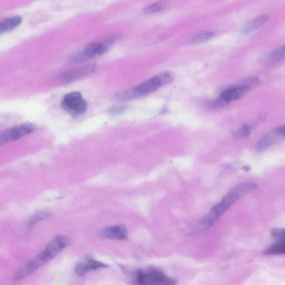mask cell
Segmentation results:
<instances>
[{
  "label": "cell",
  "instance_id": "cell-2",
  "mask_svg": "<svg viewBox=\"0 0 285 285\" xmlns=\"http://www.w3.org/2000/svg\"><path fill=\"white\" fill-rule=\"evenodd\" d=\"M172 78V75L170 72L160 74L132 89L120 92L117 96L118 99L126 100L148 95L170 82Z\"/></svg>",
  "mask_w": 285,
  "mask_h": 285
},
{
  "label": "cell",
  "instance_id": "cell-6",
  "mask_svg": "<svg viewBox=\"0 0 285 285\" xmlns=\"http://www.w3.org/2000/svg\"><path fill=\"white\" fill-rule=\"evenodd\" d=\"M61 105L64 110L72 116H80L86 112L88 104L80 92H71L62 100Z\"/></svg>",
  "mask_w": 285,
  "mask_h": 285
},
{
  "label": "cell",
  "instance_id": "cell-13",
  "mask_svg": "<svg viewBox=\"0 0 285 285\" xmlns=\"http://www.w3.org/2000/svg\"><path fill=\"white\" fill-rule=\"evenodd\" d=\"M269 17L266 14L260 16L252 20L246 24L242 28V33L244 35H247L249 33L256 30L261 27L268 20Z\"/></svg>",
  "mask_w": 285,
  "mask_h": 285
},
{
  "label": "cell",
  "instance_id": "cell-10",
  "mask_svg": "<svg viewBox=\"0 0 285 285\" xmlns=\"http://www.w3.org/2000/svg\"><path fill=\"white\" fill-rule=\"evenodd\" d=\"M95 64H90L81 68H75L62 74L60 78L62 82H72L78 78L90 74L95 70Z\"/></svg>",
  "mask_w": 285,
  "mask_h": 285
},
{
  "label": "cell",
  "instance_id": "cell-23",
  "mask_svg": "<svg viewBox=\"0 0 285 285\" xmlns=\"http://www.w3.org/2000/svg\"><path fill=\"white\" fill-rule=\"evenodd\" d=\"M276 130L280 135H281L283 137L285 136V126L280 127Z\"/></svg>",
  "mask_w": 285,
  "mask_h": 285
},
{
  "label": "cell",
  "instance_id": "cell-19",
  "mask_svg": "<svg viewBox=\"0 0 285 285\" xmlns=\"http://www.w3.org/2000/svg\"><path fill=\"white\" fill-rule=\"evenodd\" d=\"M214 35V33L213 32H206L200 33L194 37L192 40L190 41V44L192 45H196V44L202 43L209 40Z\"/></svg>",
  "mask_w": 285,
  "mask_h": 285
},
{
  "label": "cell",
  "instance_id": "cell-17",
  "mask_svg": "<svg viewBox=\"0 0 285 285\" xmlns=\"http://www.w3.org/2000/svg\"><path fill=\"white\" fill-rule=\"evenodd\" d=\"M168 0H160V1L144 8V12L146 14H150L164 10L168 6Z\"/></svg>",
  "mask_w": 285,
  "mask_h": 285
},
{
  "label": "cell",
  "instance_id": "cell-11",
  "mask_svg": "<svg viewBox=\"0 0 285 285\" xmlns=\"http://www.w3.org/2000/svg\"><path fill=\"white\" fill-rule=\"evenodd\" d=\"M102 238L116 240H126L128 238L127 230L122 225L108 228L100 232Z\"/></svg>",
  "mask_w": 285,
  "mask_h": 285
},
{
  "label": "cell",
  "instance_id": "cell-15",
  "mask_svg": "<svg viewBox=\"0 0 285 285\" xmlns=\"http://www.w3.org/2000/svg\"><path fill=\"white\" fill-rule=\"evenodd\" d=\"M285 58V46L279 48L269 53L264 58V61L268 63H275Z\"/></svg>",
  "mask_w": 285,
  "mask_h": 285
},
{
  "label": "cell",
  "instance_id": "cell-3",
  "mask_svg": "<svg viewBox=\"0 0 285 285\" xmlns=\"http://www.w3.org/2000/svg\"><path fill=\"white\" fill-rule=\"evenodd\" d=\"M260 82L259 78L257 77L250 78L238 86L229 88L224 91L218 99L214 102V106H222L232 102L240 100L254 88L257 86Z\"/></svg>",
  "mask_w": 285,
  "mask_h": 285
},
{
  "label": "cell",
  "instance_id": "cell-16",
  "mask_svg": "<svg viewBox=\"0 0 285 285\" xmlns=\"http://www.w3.org/2000/svg\"><path fill=\"white\" fill-rule=\"evenodd\" d=\"M52 213L50 210H42L41 211H38L36 214H34L32 217L28 220V227L29 228H31L39 221L42 220L44 219L50 217Z\"/></svg>",
  "mask_w": 285,
  "mask_h": 285
},
{
  "label": "cell",
  "instance_id": "cell-18",
  "mask_svg": "<svg viewBox=\"0 0 285 285\" xmlns=\"http://www.w3.org/2000/svg\"><path fill=\"white\" fill-rule=\"evenodd\" d=\"M265 254L268 255H276L285 254V243L277 242L270 246L266 250Z\"/></svg>",
  "mask_w": 285,
  "mask_h": 285
},
{
  "label": "cell",
  "instance_id": "cell-21",
  "mask_svg": "<svg viewBox=\"0 0 285 285\" xmlns=\"http://www.w3.org/2000/svg\"><path fill=\"white\" fill-rule=\"evenodd\" d=\"M126 110V107L125 106H116L110 108L108 110V113L112 116H116L122 114Z\"/></svg>",
  "mask_w": 285,
  "mask_h": 285
},
{
  "label": "cell",
  "instance_id": "cell-5",
  "mask_svg": "<svg viewBox=\"0 0 285 285\" xmlns=\"http://www.w3.org/2000/svg\"><path fill=\"white\" fill-rule=\"evenodd\" d=\"M120 35L111 36L105 40L90 44L83 51L76 54V58L78 62L89 58L100 56L108 50L113 43L121 38Z\"/></svg>",
  "mask_w": 285,
  "mask_h": 285
},
{
  "label": "cell",
  "instance_id": "cell-7",
  "mask_svg": "<svg viewBox=\"0 0 285 285\" xmlns=\"http://www.w3.org/2000/svg\"><path fill=\"white\" fill-rule=\"evenodd\" d=\"M70 244V240L62 235L56 236L45 250L36 258L42 265L55 258Z\"/></svg>",
  "mask_w": 285,
  "mask_h": 285
},
{
  "label": "cell",
  "instance_id": "cell-22",
  "mask_svg": "<svg viewBox=\"0 0 285 285\" xmlns=\"http://www.w3.org/2000/svg\"><path fill=\"white\" fill-rule=\"evenodd\" d=\"M250 134V128L248 124H245L238 130L234 132V136L238 137L248 136Z\"/></svg>",
  "mask_w": 285,
  "mask_h": 285
},
{
  "label": "cell",
  "instance_id": "cell-9",
  "mask_svg": "<svg viewBox=\"0 0 285 285\" xmlns=\"http://www.w3.org/2000/svg\"><path fill=\"white\" fill-rule=\"evenodd\" d=\"M108 267L107 264L97 261L92 258L88 257L82 260L76 265L75 272L77 276L82 277L88 272Z\"/></svg>",
  "mask_w": 285,
  "mask_h": 285
},
{
  "label": "cell",
  "instance_id": "cell-4",
  "mask_svg": "<svg viewBox=\"0 0 285 285\" xmlns=\"http://www.w3.org/2000/svg\"><path fill=\"white\" fill-rule=\"evenodd\" d=\"M134 284L139 285L174 284L175 282L163 272L158 270L150 269L136 272L134 276Z\"/></svg>",
  "mask_w": 285,
  "mask_h": 285
},
{
  "label": "cell",
  "instance_id": "cell-12",
  "mask_svg": "<svg viewBox=\"0 0 285 285\" xmlns=\"http://www.w3.org/2000/svg\"><path fill=\"white\" fill-rule=\"evenodd\" d=\"M283 137L280 135L276 130L268 132V134L264 136L258 142L257 144V150L258 151H263L269 148L270 146L276 144Z\"/></svg>",
  "mask_w": 285,
  "mask_h": 285
},
{
  "label": "cell",
  "instance_id": "cell-14",
  "mask_svg": "<svg viewBox=\"0 0 285 285\" xmlns=\"http://www.w3.org/2000/svg\"><path fill=\"white\" fill-rule=\"evenodd\" d=\"M22 19L19 16L10 18L4 20L0 23V32L1 33L10 32L20 26Z\"/></svg>",
  "mask_w": 285,
  "mask_h": 285
},
{
  "label": "cell",
  "instance_id": "cell-20",
  "mask_svg": "<svg viewBox=\"0 0 285 285\" xmlns=\"http://www.w3.org/2000/svg\"><path fill=\"white\" fill-rule=\"evenodd\" d=\"M272 236L277 242L285 243V229L276 228L272 230Z\"/></svg>",
  "mask_w": 285,
  "mask_h": 285
},
{
  "label": "cell",
  "instance_id": "cell-8",
  "mask_svg": "<svg viewBox=\"0 0 285 285\" xmlns=\"http://www.w3.org/2000/svg\"><path fill=\"white\" fill-rule=\"evenodd\" d=\"M35 130V126L31 124H24L12 127L4 131L0 134V144H6L20 139L24 136L30 134Z\"/></svg>",
  "mask_w": 285,
  "mask_h": 285
},
{
  "label": "cell",
  "instance_id": "cell-1",
  "mask_svg": "<svg viewBox=\"0 0 285 285\" xmlns=\"http://www.w3.org/2000/svg\"><path fill=\"white\" fill-rule=\"evenodd\" d=\"M256 188V184L252 182L240 184L229 192L220 202L216 204L210 212L196 224L194 234H200L208 230L244 194Z\"/></svg>",
  "mask_w": 285,
  "mask_h": 285
}]
</instances>
